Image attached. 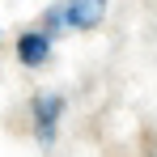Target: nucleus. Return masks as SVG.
<instances>
[{
    "label": "nucleus",
    "instance_id": "obj_1",
    "mask_svg": "<svg viewBox=\"0 0 157 157\" xmlns=\"http://www.w3.org/2000/svg\"><path fill=\"white\" fill-rule=\"evenodd\" d=\"M106 13V0H68L55 4L47 13V26H77V30H94Z\"/></svg>",
    "mask_w": 157,
    "mask_h": 157
},
{
    "label": "nucleus",
    "instance_id": "obj_2",
    "mask_svg": "<svg viewBox=\"0 0 157 157\" xmlns=\"http://www.w3.org/2000/svg\"><path fill=\"white\" fill-rule=\"evenodd\" d=\"M55 119H59V98H55V94H38V98H34V128H38V140H43V144H51Z\"/></svg>",
    "mask_w": 157,
    "mask_h": 157
},
{
    "label": "nucleus",
    "instance_id": "obj_3",
    "mask_svg": "<svg viewBox=\"0 0 157 157\" xmlns=\"http://www.w3.org/2000/svg\"><path fill=\"white\" fill-rule=\"evenodd\" d=\"M17 55H21V64H30V68L47 64V55H51V38H47V30H30V34H21Z\"/></svg>",
    "mask_w": 157,
    "mask_h": 157
}]
</instances>
